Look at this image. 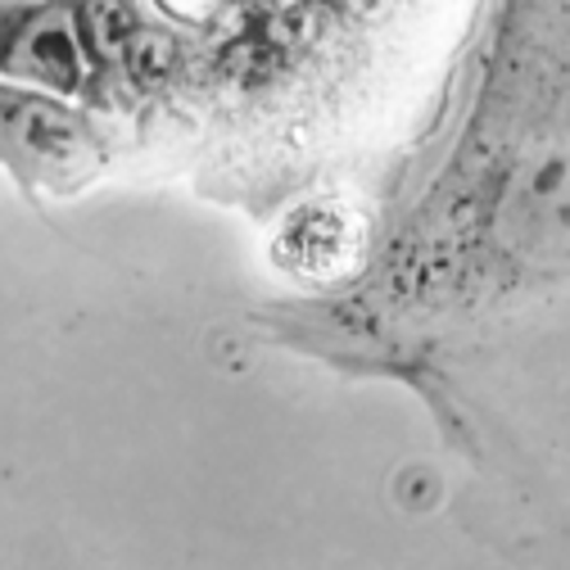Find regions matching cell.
Segmentation results:
<instances>
[{
    "mask_svg": "<svg viewBox=\"0 0 570 570\" xmlns=\"http://www.w3.org/2000/svg\"><path fill=\"white\" fill-rule=\"evenodd\" d=\"M367 240V218L348 199L308 195L276 218L267 254L285 281L308 285V291H335L363 272Z\"/></svg>",
    "mask_w": 570,
    "mask_h": 570,
    "instance_id": "obj_1",
    "label": "cell"
}]
</instances>
